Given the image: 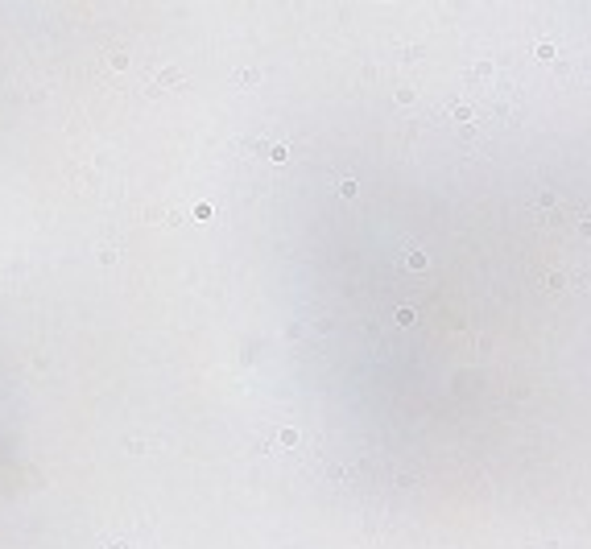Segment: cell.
<instances>
[{"label":"cell","instance_id":"cell-1","mask_svg":"<svg viewBox=\"0 0 591 549\" xmlns=\"http://www.w3.org/2000/svg\"><path fill=\"white\" fill-rule=\"evenodd\" d=\"M108 549H129V541H112V545H108Z\"/></svg>","mask_w":591,"mask_h":549}]
</instances>
